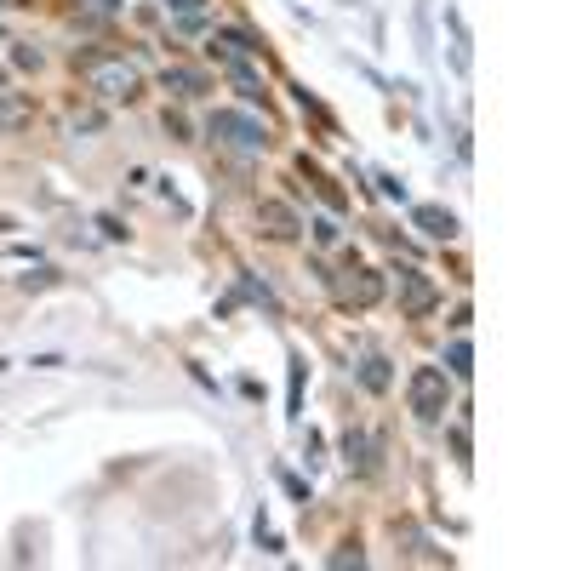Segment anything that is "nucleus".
Here are the masks:
<instances>
[{
	"mask_svg": "<svg viewBox=\"0 0 571 571\" xmlns=\"http://www.w3.org/2000/svg\"><path fill=\"white\" fill-rule=\"evenodd\" d=\"M75 69L86 75L92 98L103 103H132L143 92V69L132 58H120V52H75Z\"/></svg>",
	"mask_w": 571,
	"mask_h": 571,
	"instance_id": "1",
	"label": "nucleus"
},
{
	"mask_svg": "<svg viewBox=\"0 0 571 571\" xmlns=\"http://www.w3.org/2000/svg\"><path fill=\"white\" fill-rule=\"evenodd\" d=\"M406 406H412L417 423H440L452 412V377H446V366H417L406 377Z\"/></svg>",
	"mask_w": 571,
	"mask_h": 571,
	"instance_id": "2",
	"label": "nucleus"
},
{
	"mask_svg": "<svg viewBox=\"0 0 571 571\" xmlns=\"http://www.w3.org/2000/svg\"><path fill=\"white\" fill-rule=\"evenodd\" d=\"M206 132H212L223 149H240V155H263L269 149V126L246 109H212L206 115Z\"/></svg>",
	"mask_w": 571,
	"mask_h": 571,
	"instance_id": "3",
	"label": "nucleus"
},
{
	"mask_svg": "<svg viewBox=\"0 0 571 571\" xmlns=\"http://www.w3.org/2000/svg\"><path fill=\"white\" fill-rule=\"evenodd\" d=\"M394 297H400V309H406L412 320H423V315L440 309V286H434L423 269H412V263H400V269H394Z\"/></svg>",
	"mask_w": 571,
	"mask_h": 571,
	"instance_id": "4",
	"label": "nucleus"
},
{
	"mask_svg": "<svg viewBox=\"0 0 571 571\" xmlns=\"http://www.w3.org/2000/svg\"><path fill=\"white\" fill-rule=\"evenodd\" d=\"M326 286H332L349 309H372V303H383V292H389V286H383V275H377V269H360V263H349V269H343V275H332Z\"/></svg>",
	"mask_w": 571,
	"mask_h": 571,
	"instance_id": "5",
	"label": "nucleus"
},
{
	"mask_svg": "<svg viewBox=\"0 0 571 571\" xmlns=\"http://www.w3.org/2000/svg\"><path fill=\"white\" fill-rule=\"evenodd\" d=\"M412 229L423 240H440V246H446V240H457V212H446L440 200H417L412 206Z\"/></svg>",
	"mask_w": 571,
	"mask_h": 571,
	"instance_id": "6",
	"label": "nucleus"
},
{
	"mask_svg": "<svg viewBox=\"0 0 571 571\" xmlns=\"http://www.w3.org/2000/svg\"><path fill=\"white\" fill-rule=\"evenodd\" d=\"M257 223H263L269 240H297L303 235V217H297V206H286V200H257Z\"/></svg>",
	"mask_w": 571,
	"mask_h": 571,
	"instance_id": "7",
	"label": "nucleus"
},
{
	"mask_svg": "<svg viewBox=\"0 0 571 571\" xmlns=\"http://www.w3.org/2000/svg\"><path fill=\"white\" fill-rule=\"evenodd\" d=\"M160 86H166L178 103H195V98L212 92V80L200 75V69H189V63H166V69H160Z\"/></svg>",
	"mask_w": 571,
	"mask_h": 571,
	"instance_id": "8",
	"label": "nucleus"
},
{
	"mask_svg": "<svg viewBox=\"0 0 571 571\" xmlns=\"http://www.w3.org/2000/svg\"><path fill=\"white\" fill-rule=\"evenodd\" d=\"M343 463H349L355 474H372V469H377V457H372V434H360V429L343 434Z\"/></svg>",
	"mask_w": 571,
	"mask_h": 571,
	"instance_id": "9",
	"label": "nucleus"
},
{
	"mask_svg": "<svg viewBox=\"0 0 571 571\" xmlns=\"http://www.w3.org/2000/svg\"><path fill=\"white\" fill-rule=\"evenodd\" d=\"M29 115H35L29 92H0V132H18V126H29Z\"/></svg>",
	"mask_w": 571,
	"mask_h": 571,
	"instance_id": "10",
	"label": "nucleus"
},
{
	"mask_svg": "<svg viewBox=\"0 0 571 571\" xmlns=\"http://www.w3.org/2000/svg\"><path fill=\"white\" fill-rule=\"evenodd\" d=\"M297 166H303V178L315 183V189H320V200H326V206H332V212H343V206H349V195H343V189H337V183L326 178V172H320L315 160H297Z\"/></svg>",
	"mask_w": 571,
	"mask_h": 571,
	"instance_id": "11",
	"label": "nucleus"
},
{
	"mask_svg": "<svg viewBox=\"0 0 571 571\" xmlns=\"http://www.w3.org/2000/svg\"><path fill=\"white\" fill-rule=\"evenodd\" d=\"M240 297H246V303H257V309H263V315H280V297L269 292V286H257L252 275H240V286H235Z\"/></svg>",
	"mask_w": 571,
	"mask_h": 571,
	"instance_id": "12",
	"label": "nucleus"
},
{
	"mask_svg": "<svg viewBox=\"0 0 571 571\" xmlns=\"http://www.w3.org/2000/svg\"><path fill=\"white\" fill-rule=\"evenodd\" d=\"M389 360H383V355H366V360H360V383H366V389H372V394H383V389H389Z\"/></svg>",
	"mask_w": 571,
	"mask_h": 571,
	"instance_id": "13",
	"label": "nucleus"
},
{
	"mask_svg": "<svg viewBox=\"0 0 571 571\" xmlns=\"http://www.w3.org/2000/svg\"><path fill=\"white\" fill-rule=\"evenodd\" d=\"M446 23H452V63H457V75H469V29H463V18L457 12H446Z\"/></svg>",
	"mask_w": 571,
	"mask_h": 571,
	"instance_id": "14",
	"label": "nucleus"
},
{
	"mask_svg": "<svg viewBox=\"0 0 571 571\" xmlns=\"http://www.w3.org/2000/svg\"><path fill=\"white\" fill-rule=\"evenodd\" d=\"M446 377H474V349L463 343V337L446 349Z\"/></svg>",
	"mask_w": 571,
	"mask_h": 571,
	"instance_id": "15",
	"label": "nucleus"
},
{
	"mask_svg": "<svg viewBox=\"0 0 571 571\" xmlns=\"http://www.w3.org/2000/svg\"><path fill=\"white\" fill-rule=\"evenodd\" d=\"M326 566H332V571H349V566H366V549H360V543H343V549H332V554H326Z\"/></svg>",
	"mask_w": 571,
	"mask_h": 571,
	"instance_id": "16",
	"label": "nucleus"
},
{
	"mask_svg": "<svg viewBox=\"0 0 571 571\" xmlns=\"http://www.w3.org/2000/svg\"><path fill=\"white\" fill-rule=\"evenodd\" d=\"M69 132H75V138H92V132H103V109H75V115H69Z\"/></svg>",
	"mask_w": 571,
	"mask_h": 571,
	"instance_id": "17",
	"label": "nucleus"
},
{
	"mask_svg": "<svg viewBox=\"0 0 571 571\" xmlns=\"http://www.w3.org/2000/svg\"><path fill=\"white\" fill-rule=\"evenodd\" d=\"M12 63H18V69H40V46H29V40H12Z\"/></svg>",
	"mask_w": 571,
	"mask_h": 571,
	"instance_id": "18",
	"label": "nucleus"
},
{
	"mask_svg": "<svg viewBox=\"0 0 571 571\" xmlns=\"http://www.w3.org/2000/svg\"><path fill=\"white\" fill-rule=\"evenodd\" d=\"M452 457H457V463H463V469H469V463H474V446H469V429H463V423H457V429H452Z\"/></svg>",
	"mask_w": 571,
	"mask_h": 571,
	"instance_id": "19",
	"label": "nucleus"
},
{
	"mask_svg": "<svg viewBox=\"0 0 571 571\" xmlns=\"http://www.w3.org/2000/svg\"><path fill=\"white\" fill-rule=\"evenodd\" d=\"M257 549H263V554H280V532L263 520V514H257Z\"/></svg>",
	"mask_w": 571,
	"mask_h": 571,
	"instance_id": "20",
	"label": "nucleus"
},
{
	"mask_svg": "<svg viewBox=\"0 0 571 571\" xmlns=\"http://www.w3.org/2000/svg\"><path fill=\"white\" fill-rule=\"evenodd\" d=\"M18 286L23 292H46V286H58V269H35V275H23Z\"/></svg>",
	"mask_w": 571,
	"mask_h": 571,
	"instance_id": "21",
	"label": "nucleus"
},
{
	"mask_svg": "<svg viewBox=\"0 0 571 571\" xmlns=\"http://www.w3.org/2000/svg\"><path fill=\"white\" fill-rule=\"evenodd\" d=\"M309 229H315V240H320V246H337V235H343V229H337V217H315Z\"/></svg>",
	"mask_w": 571,
	"mask_h": 571,
	"instance_id": "22",
	"label": "nucleus"
},
{
	"mask_svg": "<svg viewBox=\"0 0 571 571\" xmlns=\"http://www.w3.org/2000/svg\"><path fill=\"white\" fill-rule=\"evenodd\" d=\"M166 132H172V143H189L195 132H189V120L178 115V109H166Z\"/></svg>",
	"mask_w": 571,
	"mask_h": 571,
	"instance_id": "23",
	"label": "nucleus"
},
{
	"mask_svg": "<svg viewBox=\"0 0 571 571\" xmlns=\"http://www.w3.org/2000/svg\"><path fill=\"white\" fill-rule=\"evenodd\" d=\"M377 189H383L389 200H406V183L394 178V172H377Z\"/></svg>",
	"mask_w": 571,
	"mask_h": 571,
	"instance_id": "24",
	"label": "nucleus"
},
{
	"mask_svg": "<svg viewBox=\"0 0 571 571\" xmlns=\"http://www.w3.org/2000/svg\"><path fill=\"white\" fill-rule=\"evenodd\" d=\"M166 12H178V18H200V12H206V0H166Z\"/></svg>",
	"mask_w": 571,
	"mask_h": 571,
	"instance_id": "25",
	"label": "nucleus"
},
{
	"mask_svg": "<svg viewBox=\"0 0 571 571\" xmlns=\"http://www.w3.org/2000/svg\"><path fill=\"white\" fill-rule=\"evenodd\" d=\"M297 406H303V360L292 355V412H297Z\"/></svg>",
	"mask_w": 571,
	"mask_h": 571,
	"instance_id": "26",
	"label": "nucleus"
},
{
	"mask_svg": "<svg viewBox=\"0 0 571 571\" xmlns=\"http://www.w3.org/2000/svg\"><path fill=\"white\" fill-rule=\"evenodd\" d=\"M280 480H286V492H292L297 503H309V486H303V480H297V474H280Z\"/></svg>",
	"mask_w": 571,
	"mask_h": 571,
	"instance_id": "27",
	"label": "nucleus"
},
{
	"mask_svg": "<svg viewBox=\"0 0 571 571\" xmlns=\"http://www.w3.org/2000/svg\"><path fill=\"white\" fill-rule=\"evenodd\" d=\"M86 6H98V12H115L120 0H86Z\"/></svg>",
	"mask_w": 571,
	"mask_h": 571,
	"instance_id": "28",
	"label": "nucleus"
},
{
	"mask_svg": "<svg viewBox=\"0 0 571 571\" xmlns=\"http://www.w3.org/2000/svg\"><path fill=\"white\" fill-rule=\"evenodd\" d=\"M0 92H6V69H0Z\"/></svg>",
	"mask_w": 571,
	"mask_h": 571,
	"instance_id": "29",
	"label": "nucleus"
},
{
	"mask_svg": "<svg viewBox=\"0 0 571 571\" xmlns=\"http://www.w3.org/2000/svg\"><path fill=\"white\" fill-rule=\"evenodd\" d=\"M0 6H23V0H0Z\"/></svg>",
	"mask_w": 571,
	"mask_h": 571,
	"instance_id": "30",
	"label": "nucleus"
}]
</instances>
